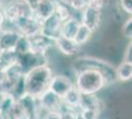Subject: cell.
<instances>
[{"label": "cell", "mask_w": 132, "mask_h": 119, "mask_svg": "<svg viewBox=\"0 0 132 119\" xmlns=\"http://www.w3.org/2000/svg\"><path fill=\"white\" fill-rule=\"evenodd\" d=\"M53 76V72L48 65L32 68L24 75L25 92L38 98L48 89L50 82Z\"/></svg>", "instance_id": "1"}, {"label": "cell", "mask_w": 132, "mask_h": 119, "mask_svg": "<svg viewBox=\"0 0 132 119\" xmlns=\"http://www.w3.org/2000/svg\"><path fill=\"white\" fill-rule=\"evenodd\" d=\"M73 68L75 73L84 69L97 71L104 75L106 85H110L116 81V68L108 61L95 57H80L73 62Z\"/></svg>", "instance_id": "2"}, {"label": "cell", "mask_w": 132, "mask_h": 119, "mask_svg": "<svg viewBox=\"0 0 132 119\" xmlns=\"http://www.w3.org/2000/svg\"><path fill=\"white\" fill-rule=\"evenodd\" d=\"M74 86L82 95L97 94L106 86L104 75L93 69H84L76 73Z\"/></svg>", "instance_id": "3"}, {"label": "cell", "mask_w": 132, "mask_h": 119, "mask_svg": "<svg viewBox=\"0 0 132 119\" xmlns=\"http://www.w3.org/2000/svg\"><path fill=\"white\" fill-rule=\"evenodd\" d=\"M16 64L21 68L24 74H26L34 68L48 65V57L47 54L37 53L31 50L25 54L17 55Z\"/></svg>", "instance_id": "4"}, {"label": "cell", "mask_w": 132, "mask_h": 119, "mask_svg": "<svg viewBox=\"0 0 132 119\" xmlns=\"http://www.w3.org/2000/svg\"><path fill=\"white\" fill-rule=\"evenodd\" d=\"M13 26L15 27V30H17L22 36L31 38L35 35L40 33L42 22L38 20L35 16L33 17H19L14 22Z\"/></svg>", "instance_id": "5"}, {"label": "cell", "mask_w": 132, "mask_h": 119, "mask_svg": "<svg viewBox=\"0 0 132 119\" xmlns=\"http://www.w3.org/2000/svg\"><path fill=\"white\" fill-rule=\"evenodd\" d=\"M73 86H74V82L67 75L53 74V76L50 82L48 89L50 91H52L57 96L63 98Z\"/></svg>", "instance_id": "6"}, {"label": "cell", "mask_w": 132, "mask_h": 119, "mask_svg": "<svg viewBox=\"0 0 132 119\" xmlns=\"http://www.w3.org/2000/svg\"><path fill=\"white\" fill-rule=\"evenodd\" d=\"M39 109L42 112H51V111H59L61 105H62V98L57 96L50 89L45 90L38 97Z\"/></svg>", "instance_id": "7"}, {"label": "cell", "mask_w": 132, "mask_h": 119, "mask_svg": "<svg viewBox=\"0 0 132 119\" xmlns=\"http://www.w3.org/2000/svg\"><path fill=\"white\" fill-rule=\"evenodd\" d=\"M29 40L31 44V50L37 53H42V54H47V51L50 49L54 48L56 46V41H57L47 36H44L42 33L35 35L33 37L29 38Z\"/></svg>", "instance_id": "8"}, {"label": "cell", "mask_w": 132, "mask_h": 119, "mask_svg": "<svg viewBox=\"0 0 132 119\" xmlns=\"http://www.w3.org/2000/svg\"><path fill=\"white\" fill-rule=\"evenodd\" d=\"M101 21H102V11L95 10L91 7H87L82 11L80 22L88 29H90L93 33L99 29Z\"/></svg>", "instance_id": "9"}, {"label": "cell", "mask_w": 132, "mask_h": 119, "mask_svg": "<svg viewBox=\"0 0 132 119\" xmlns=\"http://www.w3.org/2000/svg\"><path fill=\"white\" fill-rule=\"evenodd\" d=\"M61 25H62L61 20L55 14H53L52 16H50L42 23L40 33L44 34V36L57 40L60 37Z\"/></svg>", "instance_id": "10"}, {"label": "cell", "mask_w": 132, "mask_h": 119, "mask_svg": "<svg viewBox=\"0 0 132 119\" xmlns=\"http://www.w3.org/2000/svg\"><path fill=\"white\" fill-rule=\"evenodd\" d=\"M21 37V34L15 30H5L3 29V32L0 37V48L2 51H14L18 41Z\"/></svg>", "instance_id": "11"}, {"label": "cell", "mask_w": 132, "mask_h": 119, "mask_svg": "<svg viewBox=\"0 0 132 119\" xmlns=\"http://www.w3.org/2000/svg\"><path fill=\"white\" fill-rule=\"evenodd\" d=\"M55 12L54 0H40L37 10L34 13V16L43 23L44 20L52 16Z\"/></svg>", "instance_id": "12"}, {"label": "cell", "mask_w": 132, "mask_h": 119, "mask_svg": "<svg viewBox=\"0 0 132 119\" xmlns=\"http://www.w3.org/2000/svg\"><path fill=\"white\" fill-rule=\"evenodd\" d=\"M58 51L61 52L63 55L66 56H74L77 55L81 46H79L74 41V40H69L63 38V37H59L57 41H56V46H55Z\"/></svg>", "instance_id": "13"}, {"label": "cell", "mask_w": 132, "mask_h": 119, "mask_svg": "<svg viewBox=\"0 0 132 119\" xmlns=\"http://www.w3.org/2000/svg\"><path fill=\"white\" fill-rule=\"evenodd\" d=\"M80 25H81L80 20L76 19L75 17H71L70 19L62 22L60 29V37L69 40H74Z\"/></svg>", "instance_id": "14"}, {"label": "cell", "mask_w": 132, "mask_h": 119, "mask_svg": "<svg viewBox=\"0 0 132 119\" xmlns=\"http://www.w3.org/2000/svg\"><path fill=\"white\" fill-rule=\"evenodd\" d=\"M132 79V62H121L116 68V81L127 82Z\"/></svg>", "instance_id": "15"}, {"label": "cell", "mask_w": 132, "mask_h": 119, "mask_svg": "<svg viewBox=\"0 0 132 119\" xmlns=\"http://www.w3.org/2000/svg\"><path fill=\"white\" fill-rule=\"evenodd\" d=\"M103 103L96 94L91 95H82L79 109H94L101 112Z\"/></svg>", "instance_id": "16"}, {"label": "cell", "mask_w": 132, "mask_h": 119, "mask_svg": "<svg viewBox=\"0 0 132 119\" xmlns=\"http://www.w3.org/2000/svg\"><path fill=\"white\" fill-rule=\"evenodd\" d=\"M2 11L4 13L5 20L8 21L9 23H11L12 25L14 24V22L16 21L18 18L20 17L16 0H11V1H9V2H8L7 4H5V6L3 7Z\"/></svg>", "instance_id": "17"}, {"label": "cell", "mask_w": 132, "mask_h": 119, "mask_svg": "<svg viewBox=\"0 0 132 119\" xmlns=\"http://www.w3.org/2000/svg\"><path fill=\"white\" fill-rule=\"evenodd\" d=\"M81 98H82V94L80 93V91L78 90L75 86H73L71 89L68 91V93L62 98V101L65 105L69 106V107L79 108Z\"/></svg>", "instance_id": "18"}, {"label": "cell", "mask_w": 132, "mask_h": 119, "mask_svg": "<svg viewBox=\"0 0 132 119\" xmlns=\"http://www.w3.org/2000/svg\"><path fill=\"white\" fill-rule=\"evenodd\" d=\"M55 2V1H54ZM72 9L71 7L66 6L64 4H61L58 2H55V12L54 14L61 20V22H64L66 20L70 19L71 17H74L72 14Z\"/></svg>", "instance_id": "19"}, {"label": "cell", "mask_w": 132, "mask_h": 119, "mask_svg": "<svg viewBox=\"0 0 132 119\" xmlns=\"http://www.w3.org/2000/svg\"><path fill=\"white\" fill-rule=\"evenodd\" d=\"M92 35H93V32H92L90 29L87 28L86 26H84L83 24H81L79 29H78L77 34L75 36L74 41H75L79 46H83L90 40Z\"/></svg>", "instance_id": "20"}, {"label": "cell", "mask_w": 132, "mask_h": 119, "mask_svg": "<svg viewBox=\"0 0 132 119\" xmlns=\"http://www.w3.org/2000/svg\"><path fill=\"white\" fill-rule=\"evenodd\" d=\"M17 61V54L14 51H3L0 56V66L6 68L14 65Z\"/></svg>", "instance_id": "21"}, {"label": "cell", "mask_w": 132, "mask_h": 119, "mask_svg": "<svg viewBox=\"0 0 132 119\" xmlns=\"http://www.w3.org/2000/svg\"><path fill=\"white\" fill-rule=\"evenodd\" d=\"M29 51H31L30 40L27 37L21 35V37H20V39H19L16 47L14 49V52L16 53L17 55H20V54H25V53H27Z\"/></svg>", "instance_id": "22"}, {"label": "cell", "mask_w": 132, "mask_h": 119, "mask_svg": "<svg viewBox=\"0 0 132 119\" xmlns=\"http://www.w3.org/2000/svg\"><path fill=\"white\" fill-rule=\"evenodd\" d=\"M110 4V0H90L89 6L95 10L103 11L105 7H108Z\"/></svg>", "instance_id": "23"}, {"label": "cell", "mask_w": 132, "mask_h": 119, "mask_svg": "<svg viewBox=\"0 0 132 119\" xmlns=\"http://www.w3.org/2000/svg\"><path fill=\"white\" fill-rule=\"evenodd\" d=\"M79 114L83 119H99L100 111L94 109H80Z\"/></svg>", "instance_id": "24"}, {"label": "cell", "mask_w": 132, "mask_h": 119, "mask_svg": "<svg viewBox=\"0 0 132 119\" xmlns=\"http://www.w3.org/2000/svg\"><path fill=\"white\" fill-rule=\"evenodd\" d=\"M122 35L127 38V39H131L132 37V18H128L125 22L123 23L122 28H121Z\"/></svg>", "instance_id": "25"}, {"label": "cell", "mask_w": 132, "mask_h": 119, "mask_svg": "<svg viewBox=\"0 0 132 119\" xmlns=\"http://www.w3.org/2000/svg\"><path fill=\"white\" fill-rule=\"evenodd\" d=\"M90 0H73L71 8L75 11H83L89 6Z\"/></svg>", "instance_id": "26"}, {"label": "cell", "mask_w": 132, "mask_h": 119, "mask_svg": "<svg viewBox=\"0 0 132 119\" xmlns=\"http://www.w3.org/2000/svg\"><path fill=\"white\" fill-rule=\"evenodd\" d=\"M121 9L126 14H132V0H118Z\"/></svg>", "instance_id": "27"}, {"label": "cell", "mask_w": 132, "mask_h": 119, "mask_svg": "<svg viewBox=\"0 0 132 119\" xmlns=\"http://www.w3.org/2000/svg\"><path fill=\"white\" fill-rule=\"evenodd\" d=\"M122 62H132V43L130 41V43L127 45L125 52H124V56H123V61Z\"/></svg>", "instance_id": "28"}, {"label": "cell", "mask_w": 132, "mask_h": 119, "mask_svg": "<svg viewBox=\"0 0 132 119\" xmlns=\"http://www.w3.org/2000/svg\"><path fill=\"white\" fill-rule=\"evenodd\" d=\"M40 119H61V116L58 111H51L44 112V115L40 116Z\"/></svg>", "instance_id": "29"}, {"label": "cell", "mask_w": 132, "mask_h": 119, "mask_svg": "<svg viewBox=\"0 0 132 119\" xmlns=\"http://www.w3.org/2000/svg\"><path fill=\"white\" fill-rule=\"evenodd\" d=\"M25 2L30 7V9L33 11V13H35V11L37 10V8L39 6V2H40V0H25Z\"/></svg>", "instance_id": "30"}, {"label": "cell", "mask_w": 132, "mask_h": 119, "mask_svg": "<svg viewBox=\"0 0 132 119\" xmlns=\"http://www.w3.org/2000/svg\"><path fill=\"white\" fill-rule=\"evenodd\" d=\"M55 2H58V3H61V4H64L66 6L71 7L73 0H55Z\"/></svg>", "instance_id": "31"}, {"label": "cell", "mask_w": 132, "mask_h": 119, "mask_svg": "<svg viewBox=\"0 0 132 119\" xmlns=\"http://www.w3.org/2000/svg\"><path fill=\"white\" fill-rule=\"evenodd\" d=\"M5 16H4V13L2 11V8L0 9V27L3 28V24L5 23Z\"/></svg>", "instance_id": "32"}, {"label": "cell", "mask_w": 132, "mask_h": 119, "mask_svg": "<svg viewBox=\"0 0 132 119\" xmlns=\"http://www.w3.org/2000/svg\"><path fill=\"white\" fill-rule=\"evenodd\" d=\"M3 97H4V93H3V92H2V90L0 89V104H1V102H2Z\"/></svg>", "instance_id": "33"}, {"label": "cell", "mask_w": 132, "mask_h": 119, "mask_svg": "<svg viewBox=\"0 0 132 119\" xmlns=\"http://www.w3.org/2000/svg\"><path fill=\"white\" fill-rule=\"evenodd\" d=\"M3 2H4V0H0V9H1L2 6H3Z\"/></svg>", "instance_id": "34"}, {"label": "cell", "mask_w": 132, "mask_h": 119, "mask_svg": "<svg viewBox=\"0 0 132 119\" xmlns=\"http://www.w3.org/2000/svg\"><path fill=\"white\" fill-rule=\"evenodd\" d=\"M76 119H83V118H82V116H81L80 114H78V115H77V117H76Z\"/></svg>", "instance_id": "35"}, {"label": "cell", "mask_w": 132, "mask_h": 119, "mask_svg": "<svg viewBox=\"0 0 132 119\" xmlns=\"http://www.w3.org/2000/svg\"><path fill=\"white\" fill-rule=\"evenodd\" d=\"M2 32H3V28H1V27H0V37H1V34H2Z\"/></svg>", "instance_id": "36"}, {"label": "cell", "mask_w": 132, "mask_h": 119, "mask_svg": "<svg viewBox=\"0 0 132 119\" xmlns=\"http://www.w3.org/2000/svg\"><path fill=\"white\" fill-rule=\"evenodd\" d=\"M2 52H3V51H2V49L0 48V56H1V54H2Z\"/></svg>", "instance_id": "37"}]
</instances>
